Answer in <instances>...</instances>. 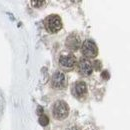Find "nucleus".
Wrapping results in <instances>:
<instances>
[{
  "label": "nucleus",
  "instance_id": "1a4fd4ad",
  "mask_svg": "<svg viewBox=\"0 0 130 130\" xmlns=\"http://www.w3.org/2000/svg\"><path fill=\"white\" fill-rule=\"evenodd\" d=\"M39 123L42 125V126H46L49 123V119L46 115H41L39 117Z\"/></svg>",
  "mask_w": 130,
  "mask_h": 130
},
{
  "label": "nucleus",
  "instance_id": "f257e3e1",
  "mask_svg": "<svg viewBox=\"0 0 130 130\" xmlns=\"http://www.w3.org/2000/svg\"><path fill=\"white\" fill-rule=\"evenodd\" d=\"M69 114V106L63 100H57L52 106V115L57 120H63Z\"/></svg>",
  "mask_w": 130,
  "mask_h": 130
},
{
  "label": "nucleus",
  "instance_id": "39448f33",
  "mask_svg": "<svg viewBox=\"0 0 130 130\" xmlns=\"http://www.w3.org/2000/svg\"><path fill=\"white\" fill-rule=\"evenodd\" d=\"M67 85V78L62 71H55L51 77V86L54 89H64Z\"/></svg>",
  "mask_w": 130,
  "mask_h": 130
},
{
  "label": "nucleus",
  "instance_id": "20e7f679",
  "mask_svg": "<svg viewBox=\"0 0 130 130\" xmlns=\"http://www.w3.org/2000/svg\"><path fill=\"white\" fill-rule=\"evenodd\" d=\"M82 54L85 56V58H94L98 54V48L95 42L91 39L85 40L81 45Z\"/></svg>",
  "mask_w": 130,
  "mask_h": 130
},
{
  "label": "nucleus",
  "instance_id": "6e6552de",
  "mask_svg": "<svg viewBox=\"0 0 130 130\" xmlns=\"http://www.w3.org/2000/svg\"><path fill=\"white\" fill-rule=\"evenodd\" d=\"M87 93V86L86 83L83 81L75 82L72 86V94L77 98H80L84 96Z\"/></svg>",
  "mask_w": 130,
  "mask_h": 130
},
{
  "label": "nucleus",
  "instance_id": "9d476101",
  "mask_svg": "<svg viewBox=\"0 0 130 130\" xmlns=\"http://www.w3.org/2000/svg\"><path fill=\"white\" fill-rule=\"evenodd\" d=\"M32 4H45L44 1H32ZM40 5H36L35 7H39Z\"/></svg>",
  "mask_w": 130,
  "mask_h": 130
},
{
  "label": "nucleus",
  "instance_id": "0eeeda50",
  "mask_svg": "<svg viewBox=\"0 0 130 130\" xmlns=\"http://www.w3.org/2000/svg\"><path fill=\"white\" fill-rule=\"evenodd\" d=\"M65 44H66V47L72 51H75L80 47L81 45V40H80V37L76 34V33H71L70 35H68V37L66 38V41H65Z\"/></svg>",
  "mask_w": 130,
  "mask_h": 130
},
{
  "label": "nucleus",
  "instance_id": "7ed1b4c3",
  "mask_svg": "<svg viewBox=\"0 0 130 130\" xmlns=\"http://www.w3.org/2000/svg\"><path fill=\"white\" fill-rule=\"evenodd\" d=\"M76 64V58L72 53H66L63 52L59 58H58V65L61 69L69 71L74 68Z\"/></svg>",
  "mask_w": 130,
  "mask_h": 130
},
{
  "label": "nucleus",
  "instance_id": "f03ea898",
  "mask_svg": "<svg viewBox=\"0 0 130 130\" xmlns=\"http://www.w3.org/2000/svg\"><path fill=\"white\" fill-rule=\"evenodd\" d=\"M44 26L45 29L51 34L57 33L61 28H62V21L61 18L58 15H49L45 18L44 20Z\"/></svg>",
  "mask_w": 130,
  "mask_h": 130
},
{
  "label": "nucleus",
  "instance_id": "423d86ee",
  "mask_svg": "<svg viewBox=\"0 0 130 130\" xmlns=\"http://www.w3.org/2000/svg\"><path fill=\"white\" fill-rule=\"evenodd\" d=\"M77 68H78V72L81 74L82 76H85V77L90 76L92 74V72H93L92 63L87 58H81L79 60V62H78Z\"/></svg>",
  "mask_w": 130,
  "mask_h": 130
}]
</instances>
